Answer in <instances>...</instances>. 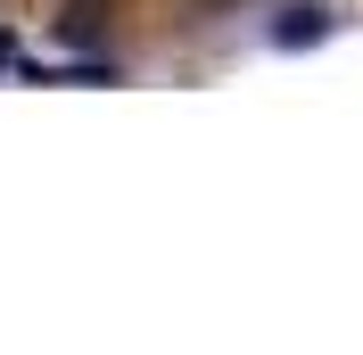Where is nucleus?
I'll return each mask as SVG.
<instances>
[{
	"label": "nucleus",
	"instance_id": "f257e3e1",
	"mask_svg": "<svg viewBox=\"0 0 363 355\" xmlns=\"http://www.w3.org/2000/svg\"><path fill=\"white\" fill-rule=\"evenodd\" d=\"M322 33H330V9H314V0L281 9V25H272V42H281V50H306V42H322Z\"/></svg>",
	"mask_w": 363,
	"mask_h": 355
},
{
	"label": "nucleus",
	"instance_id": "f03ea898",
	"mask_svg": "<svg viewBox=\"0 0 363 355\" xmlns=\"http://www.w3.org/2000/svg\"><path fill=\"white\" fill-rule=\"evenodd\" d=\"M67 42H99V9H91V0L67 17Z\"/></svg>",
	"mask_w": 363,
	"mask_h": 355
}]
</instances>
